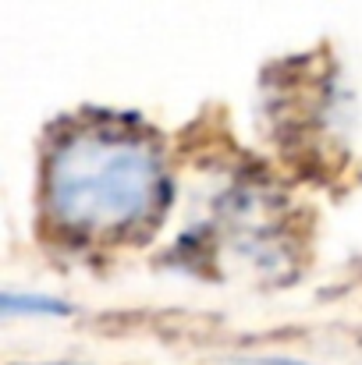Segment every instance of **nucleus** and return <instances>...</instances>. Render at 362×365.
<instances>
[{"label":"nucleus","instance_id":"f257e3e1","mask_svg":"<svg viewBox=\"0 0 362 365\" xmlns=\"http://www.w3.org/2000/svg\"><path fill=\"white\" fill-rule=\"evenodd\" d=\"M46 195L54 217L82 235H111L142 220L160 199V160L131 135L82 131L50 160Z\"/></svg>","mask_w":362,"mask_h":365}]
</instances>
